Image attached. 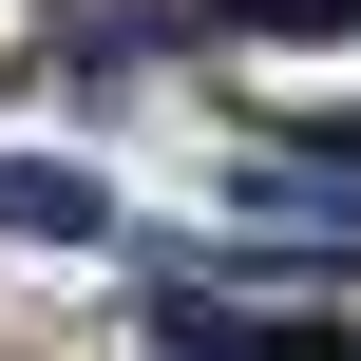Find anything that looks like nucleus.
Masks as SVG:
<instances>
[{
	"label": "nucleus",
	"instance_id": "nucleus-1",
	"mask_svg": "<svg viewBox=\"0 0 361 361\" xmlns=\"http://www.w3.org/2000/svg\"><path fill=\"white\" fill-rule=\"evenodd\" d=\"M152 361H361V324H247V305L152 286Z\"/></svg>",
	"mask_w": 361,
	"mask_h": 361
},
{
	"label": "nucleus",
	"instance_id": "nucleus-2",
	"mask_svg": "<svg viewBox=\"0 0 361 361\" xmlns=\"http://www.w3.org/2000/svg\"><path fill=\"white\" fill-rule=\"evenodd\" d=\"M0 228H38V247H114V190H95L76 152H0Z\"/></svg>",
	"mask_w": 361,
	"mask_h": 361
},
{
	"label": "nucleus",
	"instance_id": "nucleus-3",
	"mask_svg": "<svg viewBox=\"0 0 361 361\" xmlns=\"http://www.w3.org/2000/svg\"><path fill=\"white\" fill-rule=\"evenodd\" d=\"M209 19H228V38H343L361 0H209Z\"/></svg>",
	"mask_w": 361,
	"mask_h": 361
}]
</instances>
